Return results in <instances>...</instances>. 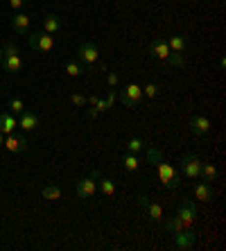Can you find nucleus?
<instances>
[{"instance_id": "39448f33", "label": "nucleus", "mask_w": 226, "mask_h": 251, "mask_svg": "<svg viewBox=\"0 0 226 251\" xmlns=\"http://www.w3.org/2000/svg\"><path fill=\"white\" fill-rule=\"evenodd\" d=\"M181 172L188 179H199V172H201V161H199L197 154H183L181 156Z\"/></svg>"}, {"instance_id": "7ed1b4c3", "label": "nucleus", "mask_w": 226, "mask_h": 251, "mask_svg": "<svg viewBox=\"0 0 226 251\" xmlns=\"http://www.w3.org/2000/svg\"><path fill=\"white\" fill-rule=\"evenodd\" d=\"M27 46L34 52H50L54 48V39L48 32H27Z\"/></svg>"}, {"instance_id": "5701e85b", "label": "nucleus", "mask_w": 226, "mask_h": 251, "mask_svg": "<svg viewBox=\"0 0 226 251\" xmlns=\"http://www.w3.org/2000/svg\"><path fill=\"white\" fill-rule=\"evenodd\" d=\"M122 165H125V170H127V172H136V170L140 168V156H138V154L127 152V154H125V158H122Z\"/></svg>"}, {"instance_id": "f03ea898", "label": "nucleus", "mask_w": 226, "mask_h": 251, "mask_svg": "<svg viewBox=\"0 0 226 251\" xmlns=\"http://www.w3.org/2000/svg\"><path fill=\"white\" fill-rule=\"evenodd\" d=\"M156 168H158V179H161V183L168 188V190H176V188H181V176H179V172H176L174 165L161 161V163H156Z\"/></svg>"}, {"instance_id": "f704fd0d", "label": "nucleus", "mask_w": 226, "mask_h": 251, "mask_svg": "<svg viewBox=\"0 0 226 251\" xmlns=\"http://www.w3.org/2000/svg\"><path fill=\"white\" fill-rule=\"evenodd\" d=\"M88 118H98V111H95L93 106H91V109H88Z\"/></svg>"}, {"instance_id": "423d86ee", "label": "nucleus", "mask_w": 226, "mask_h": 251, "mask_svg": "<svg viewBox=\"0 0 226 251\" xmlns=\"http://www.w3.org/2000/svg\"><path fill=\"white\" fill-rule=\"evenodd\" d=\"M140 100H143V88H140L138 84H127V86L122 88L120 102L127 106V109H133V106H138Z\"/></svg>"}, {"instance_id": "c9c22d12", "label": "nucleus", "mask_w": 226, "mask_h": 251, "mask_svg": "<svg viewBox=\"0 0 226 251\" xmlns=\"http://www.w3.org/2000/svg\"><path fill=\"white\" fill-rule=\"evenodd\" d=\"M2 143H5V134L0 131V147H2Z\"/></svg>"}, {"instance_id": "7c9ffc66", "label": "nucleus", "mask_w": 226, "mask_h": 251, "mask_svg": "<svg viewBox=\"0 0 226 251\" xmlns=\"http://www.w3.org/2000/svg\"><path fill=\"white\" fill-rule=\"evenodd\" d=\"M73 104L75 106H86V98H84V95H79V93H73Z\"/></svg>"}, {"instance_id": "c756f323", "label": "nucleus", "mask_w": 226, "mask_h": 251, "mask_svg": "<svg viewBox=\"0 0 226 251\" xmlns=\"http://www.w3.org/2000/svg\"><path fill=\"white\" fill-rule=\"evenodd\" d=\"M158 95V86L154 82L145 84V88H143V98H156Z\"/></svg>"}, {"instance_id": "aec40b11", "label": "nucleus", "mask_w": 226, "mask_h": 251, "mask_svg": "<svg viewBox=\"0 0 226 251\" xmlns=\"http://www.w3.org/2000/svg\"><path fill=\"white\" fill-rule=\"evenodd\" d=\"M98 190L104 195V197H113V195H116V183L111 181L109 176L98 175Z\"/></svg>"}, {"instance_id": "cd10ccee", "label": "nucleus", "mask_w": 226, "mask_h": 251, "mask_svg": "<svg viewBox=\"0 0 226 251\" xmlns=\"http://www.w3.org/2000/svg\"><path fill=\"white\" fill-rule=\"evenodd\" d=\"M7 109H9L14 116H16V113H23L25 111V102L21 98H16V95H14V98H9V102H7Z\"/></svg>"}, {"instance_id": "bb28decb", "label": "nucleus", "mask_w": 226, "mask_h": 251, "mask_svg": "<svg viewBox=\"0 0 226 251\" xmlns=\"http://www.w3.org/2000/svg\"><path fill=\"white\" fill-rule=\"evenodd\" d=\"M145 152H147V163L156 165V163H161V161H163V152H161V150H156V147L145 145Z\"/></svg>"}, {"instance_id": "6ab92c4d", "label": "nucleus", "mask_w": 226, "mask_h": 251, "mask_svg": "<svg viewBox=\"0 0 226 251\" xmlns=\"http://www.w3.org/2000/svg\"><path fill=\"white\" fill-rule=\"evenodd\" d=\"M43 32H48V34L61 32V21H59L57 14H48V16L43 18Z\"/></svg>"}, {"instance_id": "9b49d317", "label": "nucleus", "mask_w": 226, "mask_h": 251, "mask_svg": "<svg viewBox=\"0 0 226 251\" xmlns=\"http://www.w3.org/2000/svg\"><path fill=\"white\" fill-rule=\"evenodd\" d=\"M2 147L12 154H21L27 150V138H25V136H18V134H7Z\"/></svg>"}, {"instance_id": "c85d7f7f", "label": "nucleus", "mask_w": 226, "mask_h": 251, "mask_svg": "<svg viewBox=\"0 0 226 251\" xmlns=\"http://www.w3.org/2000/svg\"><path fill=\"white\" fill-rule=\"evenodd\" d=\"M168 64L174 66V68H183V66H186V59H183V54L181 52H170Z\"/></svg>"}, {"instance_id": "1a4fd4ad", "label": "nucleus", "mask_w": 226, "mask_h": 251, "mask_svg": "<svg viewBox=\"0 0 226 251\" xmlns=\"http://www.w3.org/2000/svg\"><path fill=\"white\" fill-rule=\"evenodd\" d=\"M176 217H181V222L186 224L188 228H192V224H195V220H197V204L190 201V199L181 201L179 210H176Z\"/></svg>"}, {"instance_id": "9d476101", "label": "nucleus", "mask_w": 226, "mask_h": 251, "mask_svg": "<svg viewBox=\"0 0 226 251\" xmlns=\"http://www.w3.org/2000/svg\"><path fill=\"white\" fill-rule=\"evenodd\" d=\"M138 206L147 210V217L151 222H163V208L158 204H154V201H150L147 195H138Z\"/></svg>"}, {"instance_id": "72a5a7b5", "label": "nucleus", "mask_w": 226, "mask_h": 251, "mask_svg": "<svg viewBox=\"0 0 226 251\" xmlns=\"http://www.w3.org/2000/svg\"><path fill=\"white\" fill-rule=\"evenodd\" d=\"M23 5H25V0H9V7H12V9H21Z\"/></svg>"}, {"instance_id": "dca6fc26", "label": "nucleus", "mask_w": 226, "mask_h": 251, "mask_svg": "<svg viewBox=\"0 0 226 251\" xmlns=\"http://www.w3.org/2000/svg\"><path fill=\"white\" fill-rule=\"evenodd\" d=\"M210 129V120L206 116H195L190 120V131L195 136H206Z\"/></svg>"}, {"instance_id": "473e14b6", "label": "nucleus", "mask_w": 226, "mask_h": 251, "mask_svg": "<svg viewBox=\"0 0 226 251\" xmlns=\"http://www.w3.org/2000/svg\"><path fill=\"white\" fill-rule=\"evenodd\" d=\"M106 82H109L111 88H118V84H120V79H118L116 73H109V77H106Z\"/></svg>"}, {"instance_id": "2eb2a0df", "label": "nucleus", "mask_w": 226, "mask_h": 251, "mask_svg": "<svg viewBox=\"0 0 226 251\" xmlns=\"http://www.w3.org/2000/svg\"><path fill=\"white\" fill-rule=\"evenodd\" d=\"M18 127L21 129H25V131H34L36 127H39V116L36 113H32V111H27L25 109L23 113H18Z\"/></svg>"}, {"instance_id": "0eeeda50", "label": "nucleus", "mask_w": 226, "mask_h": 251, "mask_svg": "<svg viewBox=\"0 0 226 251\" xmlns=\"http://www.w3.org/2000/svg\"><path fill=\"white\" fill-rule=\"evenodd\" d=\"M77 54H79V64H84V66H93V64H98V59H100V50L93 41L81 43Z\"/></svg>"}, {"instance_id": "f257e3e1", "label": "nucleus", "mask_w": 226, "mask_h": 251, "mask_svg": "<svg viewBox=\"0 0 226 251\" xmlns=\"http://www.w3.org/2000/svg\"><path fill=\"white\" fill-rule=\"evenodd\" d=\"M2 68H5V73H12V75H16V73H21L23 70V59H21V50H18L16 43H7L5 50H2Z\"/></svg>"}, {"instance_id": "2f4dec72", "label": "nucleus", "mask_w": 226, "mask_h": 251, "mask_svg": "<svg viewBox=\"0 0 226 251\" xmlns=\"http://www.w3.org/2000/svg\"><path fill=\"white\" fill-rule=\"evenodd\" d=\"M116 100H118L116 88H111V91H109V95H106V100H104V102H106V106H109V109H111V106H113V102H116Z\"/></svg>"}, {"instance_id": "e433bc0d", "label": "nucleus", "mask_w": 226, "mask_h": 251, "mask_svg": "<svg viewBox=\"0 0 226 251\" xmlns=\"http://www.w3.org/2000/svg\"><path fill=\"white\" fill-rule=\"evenodd\" d=\"M0 64H2V50H0Z\"/></svg>"}, {"instance_id": "20e7f679", "label": "nucleus", "mask_w": 226, "mask_h": 251, "mask_svg": "<svg viewBox=\"0 0 226 251\" xmlns=\"http://www.w3.org/2000/svg\"><path fill=\"white\" fill-rule=\"evenodd\" d=\"M98 170H93L91 172V176H84L81 181H77L75 186V195L79 199H91L95 193H98Z\"/></svg>"}, {"instance_id": "ddd939ff", "label": "nucleus", "mask_w": 226, "mask_h": 251, "mask_svg": "<svg viewBox=\"0 0 226 251\" xmlns=\"http://www.w3.org/2000/svg\"><path fill=\"white\" fill-rule=\"evenodd\" d=\"M195 197H197V201H201V204H208L210 199L215 197L213 183H208V181L197 183V186H195Z\"/></svg>"}, {"instance_id": "4be33fe9", "label": "nucleus", "mask_w": 226, "mask_h": 251, "mask_svg": "<svg viewBox=\"0 0 226 251\" xmlns=\"http://www.w3.org/2000/svg\"><path fill=\"white\" fill-rule=\"evenodd\" d=\"M199 179H203V181L213 183L215 179H217V168H215V163H201V172H199Z\"/></svg>"}, {"instance_id": "6e6552de", "label": "nucleus", "mask_w": 226, "mask_h": 251, "mask_svg": "<svg viewBox=\"0 0 226 251\" xmlns=\"http://www.w3.org/2000/svg\"><path fill=\"white\" fill-rule=\"evenodd\" d=\"M174 238V247L181 251H188L195 247V242H197V233L192 231V228H181V231H176V233H172Z\"/></svg>"}, {"instance_id": "f3484780", "label": "nucleus", "mask_w": 226, "mask_h": 251, "mask_svg": "<svg viewBox=\"0 0 226 251\" xmlns=\"http://www.w3.org/2000/svg\"><path fill=\"white\" fill-rule=\"evenodd\" d=\"M168 46H170V50L172 52H188V48H190V41H188L183 34H174V36H170L168 39Z\"/></svg>"}, {"instance_id": "412c9836", "label": "nucleus", "mask_w": 226, "mask_h": 251, "mask_svg": "<svg viewBox=\"0 0 226 251\" xmlns=\"http://www.w3.org/2000/svg\"><path fill=\"white\" fill-rule=\"evenodd\" d=\"M163 226H165V231H168V233H176V231H181V228H188L186 224L181 222V217H168V220H165V217H163Z\"/></svg>"}, {"instance_id": "f8f14e48", "label": "nucleus", "mask_w": 226, "mask_h": 251, "mask_svg": "<svg viewBox=\"0 0 226 251\" xmlns=\"http://www.w3.org/2000/svg\"><path fill=\"white\" fill-rule=\"evenodd\" d=\"M170 52H172V50H170L168 41H165V39H161V36H156V39L150 43V54L154 59H158V61H168Z\"/></svg>"}, {"instance_id": "393cba45", "label": "nucleus", "mask_w": 226, "mask_h": 251, "mask_svg": "<svg viewBox=\"0 0 226 251\" xmlns=\"http://www.w3.org/2000/svg\"><path fill=\"white\" fill-rule=\"evenodd\" d=\"M41 195H43V199H50V201H57V199H61V188L59 186H43V190H41Z\"/></svg>"}, {"instance_id": "a878e982", "label": "nucleus", "mask_w": 226, "mask_h": 251, "mask_svg": "<svg viewBox=\"0 0 226 251\" xmlns=\"http://www.w3.org/2000/svg\"><path fill=\"white\" fill-rule=\"evenodd\" d=\"M145 145H147L145 140L136 136V138H129V140H127V145H125V147H127V152H131V154H140L143 150H145Z\"/></svg>"}, {"instance_id": "b1692460", "label": "nucleus", "mask_w": 226, "mask_h": 251, "mask_svg": "<svg viewBox=\"0 0 226 251\" xmlns=\"http://www.w3.org/2000/svg\"><path fill=\"white\" fill-rule=\"evenodd\" d=\"M64 70L68 73L70 77H79V75H84V73H86V66L79 64V61H66Z\"/></svg>"}, {"instance_id": "4468645a", "label": "nucleus", "mask_w": 226, "mask_h": 251, "mask_svg": "<svg viewBox=\"0 0 226 251\" xmlns=\"http://www.w3.org/2000/svg\"><path fill=\"white\" fill-rule=\"evenodd\" d=\"M18 127V120L12 111H0V131L2 134H14V129Z\"/></svg>"}, {"instance_id": "a211bd4d", "label": "nucleus", "mask_w": 226, "mask_h": 251, "mask_svg": "<svg viewBox=\"0 0 226 251\" xmlns=\"http://www.w3.org/2000/svg\"><path fill=\"white\" fill-rule=\"evenodd\" d=\"M12 29L16 34H27L29 32V16L27 14H16L12 18Z\"/></svg>"}]
</instances>
